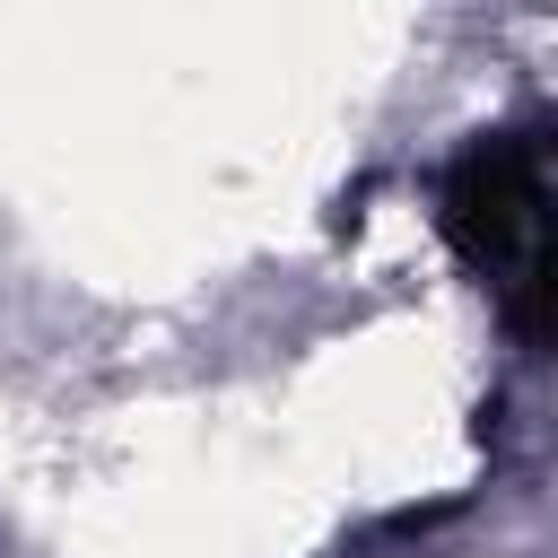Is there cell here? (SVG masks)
<instances>
[{
  "instance_id": "cell-1",
  "label": "cell",
  "mask_w": 558,
  "mask_h": 558,
  "mask_svg": "<svg viewBox=\"0 0 558 558\" xmlns=\"http://www.w3.org/2000/svg\"><path fill=\"white\" fill-rule=\"evenodd\" d=\"M436 218L462 270L497 296V314L523 340H558V122L462 148Z\"/></svg>"
}]
</instances>
